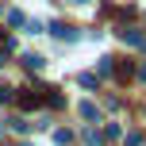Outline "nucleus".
Here are the masks:
<instances>
[{
	"instance_id": "obj_2",
	"label": "nucleus",
	"mask_w": 146,
	"mask_h": 146,
	"mask_svg": "<svg viewBox=\"0 0 146 146\" xmlns=\"http://www.w3.org/2000/svg\"><path fill=\"white\" fill-rule=\"evenodd\" d=\"M54 38H62V42H77V31H73V27H66V23H54Z\"/></svg>"
},
{
	"instance_id": "obj_4",
	"label": "nucleus",
	"mask_w": 146,
	"mask_h": 146,
	"mask_svg": "<svg viewBox=\"0 0 146 146\" xmlns=\"http://www.w3.org/2000/svg\"><path fill=\"white\" fill-rule=\"evenodd\" d=\"M81 115H85V119H96V104L85 100V104H81Z\"/></svg>"
},
{
	"instance_id": "obj_6",
	"label": "nucleus",
	"mask_w": 146,
	"mask_h": 146,
	"mask_svg": "<svg viewBox=\"0 0 146 146\" xmlns=\"http://www.w3.org/2000/svg\"><path fill=\"white\" fill-rule=\"evenodd\" d=\"M81 85H85V88H96V73H81Z\"/></svg>"
},
{
	"instance_id": "obj_7",
	"label": "nucleus",
	"mask_w": 146,
	"mask_h": 146,
	"mask_svg": "<svg viewBox=\"0 0 146 146\" xmlns=\"http://www.w3.org/2000/svg\"><path fill=\"white\" fill-rule=\"evenodd\" d=\"M12 127H15L19 135H27V131H31V123H27V119H12Z\"/></svg>"
},
{
	"instance_id": "obj_8",
	"label": "nucleus",
	"mask_w": 146,
	"mask_h": 146,
	"mask_svg": "<svg viewBox=\"0 0 146 146\" xmlns=\"http://www.w3.org/2000/svg\"><path fill=\"white\" fill-rule=\"evenodd\" d=\"M8 23H12V27H23V23H27V19H23L19 12H8Z\"/></svg>"
},
{
	"instance_id": "obj_3",
	"label": "nucleus",
	"mask_w": 146,
	"mask_h": 146,
	"mask_svg": "<svg viewBox=\"0 0 146 146\" xmlns=\"http://www.w3.org/2000/svg\"><path fill=\"white\" fill-rule=\"evenodd\" d=\"M23 66H27V69H42L46 58H42V54H23Z\"/></svg>"
},
{
	"instance_id": "obj_5",
	"label": "nucleus",
	"mask_w": 146,
	"mask_h": 146,
	"mask_svg": "<svg viewBox=\"0 0 146 146\" xmlns=\"http://www.w3.org/2000/svg\"><path fill=\"white\" fill-rule=\"evenodd\" d=\"M54 142H58V146H69L73 135H69V131H54Z\"/></svg>"
},
{
	"instance_id": "obj_1",
	"label": "nucleus",
	"mask_w": 146,
	"mask_h": 146,
	"mask_svg": "<svg viewBox=\"0 0 146 146\" xmlns=\"http://www.w3.org/2000/svg\"><path fill=\"white\" fill-rule=\"evenodd\" d=\"M42 96H46V88H27V92L19 96V104H23V108H38V104H42Z\"/></svg>"
},
{
	"instance_id": "obj_9",
	"label": "nucleus",
	"mask_w": 146,
	"mask_h": 146,
	"mask_svg": "<svg viewBox=\"0 0 146 146\" xmlns=\"http://www.w3.org/2000/svg\"><path fill=\"white\" fill-rule=\"evenodd\" d=\"M4 54H8V50H0V66H4Z\"/></svg>"
}]
</instances>
